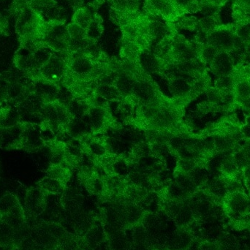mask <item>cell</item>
I'll list each match as a JSON object with an SVG mask.
<instances>
[{"label":"cell","instance_id":"cell-24","mask_svg":"<svg viewBox=\"0 0 250 250\" xmlns=\"http://www.w3.org/2000/svg\"><path fill=\"white\" fill-rule=\"evenodd\" d=\"M71 68L73 71L79 73V74H86L91 71L92 64L87 59L83 57H79L73 60L71 64Z\"/></svg>","mask_w":250,"mask_h":250},{"label":"cell","instance_id":"cell-44","mask_svg":"<svg viewBox=\"0 0 250 250\" xmlns=\"http://www.w3.org/2000/svg\"><path fill=\"white\" fill-rule=\"evenodd\" d=\"M67 1L70 6L78 9L84 6L85 0H67Z\"/></svg>","mask_w":250,"mask_h":250},{"label":"cell","instance_id":"cell-28","mask_svg":"<svg viewBox=\"0 0 250 250\" xmlns=\"http://www.w3.org/2000/svg\"><path fill=\"white\" fill-rule=\"evenodd\" d=\"M117 89L123 95H129L133 92L135 83L132 79L128 77H121L117 83Z\"/></svg>","mask_w":250,"mask_h":250},{"label":"cell","instance_id":"cell-14","mask_svg":"<svg viewBox=\"0 0 250 250\" xmlns=\"http://www.w3.org/2000/svg\"><path fill=\"white\" fill-rule=\"evenodd\" d=\"M211 84V78L208 73L204 72L200 77L196 78L190 84V91L189 97L191 98H196L201 94L207 92L210 88Z\"/></svg>","mask_w":250,"mask_h":250},{"label":"cell","instance_id":"cell-13","mask_svg":"<svg viewBox=\"0 0 250 250\" xmlns=\"http://www.w3.org/2000/svg\"><path fill=\"white\" fill-rule=\"evenodd\" d=\"M0 214H1V221L7 223L14 229L21 227L26 222L24 210L23 209L21 204L9 212Z\"/></svg>","mask_w":250,"mask_h":250},{"label":"cell","instance_id":"cell-4","mask_svg":"<svg viewBox=\"0 0 250 250\" xmlns=\"http://www.w3.org/2000/svg\"><path fill=\"white\" fill-rule=\"evenodd\" d=\"M24 212L27 217L35 218L42 214L45 208V197L41 188H31L25 195Z\"/></svg>","mask_w":250,"mask_h":250},{"label":"cell","instance_id":"cell-27","mask_svg":"<svg viewBox=\"0 0 250 250\" xmlns=\"http://www.w3.org/2000/svg\"><path fill=\"white\" fill-rule=\"evenodd\" d=\"M176 26L185 30L193 31L198 26V21L193 16H182L178 20Z\"/></svg>","mask_w":250,"mask_h":250},{"label":"cell","instance_id":"cell-49","mask_svg":"<svg viewBox=\"0 0 250 250\" xmlns=\"http://www.w3.org/2000/svg\"></svg>","mask_w":250,"mask_h":250},{"label":"cell","instance_id":"cell-40","mask_svg":"<svg viewBox=\"0 0 250 250\" xmlns=\"http://www.w3.org/2000/svg\"><path fill=\"white\" fill-rule=\"evenodd\" d=\"M16 248L18 250H43L34 242L31 236L24 239Z\"/></svg>","mask_w":250,"mask_h":250},{"label":"cell","instance_id":"cell-26","mask_svg":"<svg viewBox=\"0 0 250 250\" xmlns=\"http://www.w3.org/2000/svg\"><path fill=\"white\" fill-rule=\"evenodd\" d=\"M48 177L57 179L60 182H64L67 179V169L63 167L60 165H52L50 166L46 172Z\"/></svg>","mask_w":250,"mask_h":250},{"label":"cell","instance_id":"cell-48","mask_svg":"<svg viewBox=\"0 0 250 250\" xmlns=\"http://www.w3.org/2000/svg\"><path fill=\"white\" fill-rule=\"evenodd\" d=\"M1 105H0V108H1Z\"/></svg>","mask_w":250,"mask_h":250},{"label":"cell","instance_id":"cell-36","mask_svg":"<svg viewBox=\"0 0 250 250\" xmlns=\"http://www.w3.org/2000/svg\"><path fill=\"white\" fill-rule=\"evenodd\" d=\"M133 153L137 157H147L151 153V148L146 143L139 141L133 147Z\"/></svg>","mask_w":250,"mask_h":250},{"label":"cell","instance_id":"cell-9","mask_svg":"<svg viewBox=\"0 0 250 250\" xmlns=\"http://www.w3.org/2000/svg\"><path fill=\"white\" fill-rule=\"evenodd\" d=\"M225 198L228 208L235 214H244L249 208L250 200L243 191L229 192Z\"/></svg>","mask_w":250,"mask_h":250},{"label":"cell","instance_id":"cell-45","mask_svg":"<svg viewBox=\"0 0 250 250\" xmlns=\"http://www.w3.org/2000/svg\"><path fill=\"white\" fill-rule=\"evenodd\" d=\"M108 144H109L110 147H111V149H112L113 151H114V152H118V151H120V144H119L118 141H116L115 139H110L109 141H108Z\"/></svg>","mask_w":250,"mask_h":250},{"label":"cell","instance_id":"cell-2","mask_svg":"<svg viewBox=\"0 0 250 250\" xmlns=\"http://www.w3.org/2000/svg\"><path fill=\"white\" fill-rule=\"evenodd\" d=\"M31 228V237L43 250L57 249L59 240L64 234V229L55 223L40 222Z\"/></svg>","mask_w":250,"mask_h":250},{"label":"cell","instance_id":"cell-37","mask_svg":"<svg viewBox=\"0 0 250 250\" xmlns=\"http://www.w3.org/2000/svg\"><path fill=\"white\" fill-rule=\"evenodd\" d=\"M150 148H151V154L157 156V157H163V156L166 155L169 150L167 144H159V143L151 144Z\"/></svg>","mask_w":250,"mask_h":250},{"label":"cell","instance_id":"cell-46","mask_svg":"<svg viewBox=\"0 0 250 250\" xmlns=\"http://www.w3.org/2000/svg\"><path fill=\"white\" fill-rule=\"evenodd\" d=\"M199 250H218L215 245L212 244H204L200 247Z\"/></svg>","mask_w":250,"mask_h":250},{"label":"cell","instance_id":"cell-25","mask_svg":"<svg viewBox=\"0 0 250 250\" xmlns=\"http://www.w3.org/2000/svg\"><path fill=\"white\" fill-rule=\"evenodd\" d=\"M104 32V27L103 26V23H99L93 19L92 23L86 29V37L88 39L96 42V41L102 36Z\"/></svg>","mask_w":250,"mask_h":250},{"label":"cell","instance_id":"cell-32","mask_svg":"<svg viewBox=\"0 0 250 250\" xmlns=\"http://www.w3.org/2000/svg\"><path fill=\"white\" fill-rule=\"evenodd\" d=\"M225 91L226 90L218 89V88L214 86V87H210L209 89L206 92V93H207L209 102L221 105Z\"/></svg>","mask_w":250,"mask_h":250},{"label":"cell","instance_id":"cell-6","mask_svg":"<svg viewBox=\"0 0 250 250\" xmlns=\"http://www.w3.org/2000/svg\"><path fill=\"white\" fill-rule=\"evenodd\" d=\"M59 89L51 82L40 80L34 82L33 94L43 104H53L57 101Z\"/></svg>","mask_w":250,"mask_h":250},{"label":"cell","instance_id":"cell-39","mask_svg":"<svg viewBox=\"0 0 250 250\" xmlns=\"http://www.w3.org/2000/svg\"><path fill=\"white\" fill-rule=\"evenodd\" d=\"M169 195L171 196L173 199L180 200L185 198L188 194L179 188L176 183H173L170 185L168 189Z\"/></svg>","mask_w":250,"mask_h":250},{"label":"cell","instance_id":"cell-8","mask_svg":"<svg viewBox=\"0 0 250 250\" xmlns=\"http://www.w3.org/2000/svg\"><path fill=\"white\" fill-rule=\"evenodd\" d=\"M212 73L217 77L229 76L233 71L234 63L229 53L220 52L211 63Z\"/></svg>","mask_w":250,"mask_h":250},{"label":"cell","instance_id":"cell-21","mask_svg":"<svg viewBox=\"0 0 250 250\" xmlns=\"http://www.w3.org/2000/svg\"><path fill=\"white\" fill-rule=\"evenodd\" d=\"M19 198L11 193L3 195L0 199V214H5L20 205Z\"/></svg>","mask_w":250,"mask_h":250},{"label":"cell","instance_id":"cell-10","mask_svg":"<svg viewBox=\"0 0 250 250\" xmlns=\"http://www.w3.org/2000/svg\"><path fill=\"white\" fill-rule=\"evenodd\" d=\"M23 128L21 123L12 127L0 128V148H16Z\"/></svg>","mask_w":250,"mask_h":250},{"label":"cell","instance_id":"cell-12","mask_svg":"<svg viewBox=\"0 0 250 250\" xmlns=\"http://www.w3.org/2000/svg\"><path fill=\"white\" fill-rule=\"evenodd\" d=\"M20 113L10 105L0 108V128L12 127L21 123Z\"/></svg>","mask_w":250,"mask_h":250},{"label":"cell","instance_id":"cell-3","mask_svg":"<svg viewBox=\"0 0 250 250\" xmlns=\"http://www.w3.org/2000/svg\"><path fill=\"white\" fill-rule=\"evenodd\" d=\"M23 124V131L18 141L16 148L32 151L41 148L43 144V141L41 138V127L38 129L37 125L28 123Z\"/></svg>","mask_w":250,"mask_h":250},{"label":"cell","instance_id":"cell-16","mask_svg":"<svg viewBox=\"0 0 250 250\" xmlns=\"http://www.w3.org/2000/svg\"><path fill=\"white\" fill-rule=\"evenodd\" d=\"M15 229L7 223L0 221V248L14 246Z\"/></svg>","mask_w":250,"mask_h":250},{"label":"cell","instance_id":"cell-29","mask_svg":"<svg viewBox=\"0 0 250 250\" xmlns=\"http://www.w3.org/2000/svg\"><path fill=\"white\" fill-rule=\"evenodd\" d=\"M67 29L71 40H82L86 38V30L73 22L67 25Z\"/></svg>","mask_w":250,"mask_h":250},{"label":"cell","instance_id":"cell-17","mask_svg":"<svg viewBox=\"0 0 250 250\" xmlns=\"http://www.w3.org/2000/svg\"><path fill=\"white\" fill-rule=\"evenodd\" d=\"M133 92L146 105L154 104V91L149 83L143 82L139 84H135Z\"/></svg>","mask_w":250,"mask_h":250},{"label":"cell","instance_id":"cell-23","mask_svg":"<svg viewBox=\"0 0 250 250\" xmlns=\"http://www.w3.org/2000/svg\"><path fill=\"white\" fill-rule=\"evenodd\" d=\"M140 62L143 68L148 73H154L159 68L158 60L155 56L150 53L145 52L140 57Z\"/></svg>","mask_w":250,"mask_h":250},{"label":"cell","instance_id":"cell-33","mask_svg":"<svg viewBox=\"0 0 250 250\" xmlns=\"http://www.w3.org/2000/svg\"><path fill=\"white\" fill-rule=\"evenodd\" d=\"M0 105L10 101V95H9V85L7 79L4 75L0 76Z\"/></svg>","mask_w":250,"mask_h":250},{"label":"cell","instance_id":"cell-41","mask_svg":"<svg viewBox=\"0 0 250 250\" xmlns=\"http://www.w3.org/2000/svg\"><path fill=\"white\" fill-rule=\"evenodd\" d=\"M218 250H239L237 244L233 238L226 237L221 241Z\"/></svg>","mask_w":250,"mask_h":250},{"label":"cell","instance_id":"cell-7","mask_svg":"<svg viewBox=\"0 0 250 250\" xmlns=\"http://www.w3.org/2000/svg\"><path fill=\"white\" fill-rule=\"evenodd\" d=\"M64 70V62L59 57H51L49 61L40 70L41 80L51 82L58 80L63 75Z\"/></svg>","mask_w":250,"mask_h":250},{"label":"cell","instance_id":"cell-43","mask_svg":"<svg viewBox=\"0 0 250 250\" xmlns=\"http://www.w3.org/2000/svg\"><path fill=\"white\" fill-rule=\"evenodd\" d=\"M90 149L94 154H97V155H103L105 153V149L104 147L102 146L101 144H97V143L91 144Z\"/></svg>","mask_w":250,"mask_h":250},{"label":"cell","instance_id":"cell-34","mask_svg":"<svg viewBox=\"0 0 250 250\" xmlns=\"http://www.w3.org/2000/svg\"><path fill=\"white\" fill-rule=\"evenodd\" d=\"M66 108H67V111L70 113V115H73V117H76V118L80 119L81 117L83 116L84 109H83V105L77 101H72Z\"/></svg>","mask_w":250,"mask_h":250},{"label":"cell","instance_id":"cell-30","mask_svg":"<svg viewBox=\"0 0 250 250\" xmlns=\"http://www.w3.org/2000/svg\"><path fill=\"white\" fill-rule=\"evenodd\" d=\"M118 89L108 84H102L98 88V95L105 100H111L117 98L118 95Z\"/></svg>","mask_w":250,"mask_h":250},{"label":"cell","instance_id":"cell-19","mask_svg":"<svg viewBox=\"0 0 250 250\" xmlns=\"http://www.w3.org/2000/svg\"><path fill=\"white\" fill-rule=\"evenodd\" d=\"M88 125L79 118L70 120L67 124V130L69 134L74 138H79L84 135L88 131Z\"/></svg>","mask_w":250,"mask_h":250},{"label":"cell","instance_id":"cell-42","mask_svg":"<svg viewBox=\"0 0 250 250\" xmlns=\"http://www.w3.org/2000/svg\"><path fill=\"white\" fill-rule=\"evenodd\" d=\"M0 35H9V22L7 17L0 14Z\"/></svg>","mask_w":250,"mask_h":250},{"label":"cell","instance_id":"cell-11","mask_svg":"<svg viewBox=\"0 0 250 250\" xmlns=\"http://www.w3.org/2000/svg\"><path fill=\"white\" fill-rule=\"evenodd\" d=\"M191 235L184 230H177L170 233L165 248L167 250H185L190 245Z\"/></svg>","mask_w":250,"mask_h":250},{"label":"cell","instance_id":"cell-20","mask_svg":"<svg viewBox=\"0 0 250 250\" xmlns=\"http://www.w3.org/2000/svg\"><path fill=\"white\" fill-rule=\"evenodd\" d=\"M111 250H128V243L123 230H113L110 238Z\"/></svg>","mask_w":250,"mask_h":250},{"label":"cell","instance_id":"cell-15","mask_svg":"<svg viewBox=\"0 0 250 250\" xmlns=\"http://www.w3.org/2000/svg\"><path fill=\"white\" fill-rule=\"evenodd\" d=\"M95 13L91 11L87 7L83 6L80 8L76 9L72 18V22L79 25L81 27L86 30V28L92 23Z\"/></svg>","mask_w":250,"mask_h":250},{"label":"cell","instance_id":"cell-22","mask_svg":"<svg viewBox=\"0 0 250 250\" xmlns=\"http://www.w3.org/2000/svg\"><path fill=\"white\" fill-rule=\"evenodd\" d=\"M38 185L42 190L52 194L60 193L62 189V182L50 177L44 178L38 183Z\"/></svg>","mask_w":250,"mask_h":250},{"label":"cell","instance_id":"cell-31","mask_svg":"<svg viewBox=\"0 0 250 250\" xmlns=\"http://www.w3.org/2000/svg\"><path fill=\"white\" fill-rule=\"evenodd\" d=\"M235 82L230 75L219 77L214 83V86L223 90H233Z\"/></svg>","mask_w":250,"mask_h":250},{"label":"cell","instance_id":"cell-1","mask_svg":"<svg viewBox=\"0 0 250 250\" xmlns=\"http://www.w3.org/2000/svg\"><path fill=\"white\" fill-rule=\"evenodd\" d=\"M48 23L40 15L26 6L16 18V31L19 41H43Z\"/></svg>","mask_w":250,"mask_h":250},{"label":"cell","instance_id":"cell-35","mask_svg":"<svg viewBox=\"0 0 250 250\" xmlns=\"http://www.w3.org/2000/svg\"><path fill=\"white\" fill-rule=\"evenodd\" d=\"M28 5L27 0H13L9 13L13 18H17L19 13Z\"/></svg>","mask_w":250,"mask_h":250},{"label":"cell","instance_id":"cell-18","mask_svg":"<svg viewBox=\"0 0 250 250\" xmlns=\"http://www.w3.org/2000/svg\"><path fill=\"white\" fill-rule=\"evenodd\" d=\"M169 90L173 96L181 98L189 94L190 84L183 79H174L169 85Z\"/></svg>","mask_w":250,"mask_h":250},{"label":"cell","instance_id":"cell-38","mask_svg":"<svg viewBox=\"0 0 250 250\" xmlns=\"http://www.w3.org/2000/svg\"><path fill=\"white\" fill-rule=\"evenodd\" d=\"M57 101H58L59 104L67 107V105L73 101V96H72V94L67 89H60V90H59Z\"/></svg>","mask_w":250,"mask_h":250},{"label":"cell","instance_id":"cell-5","mask_svg":"<svg viewBox=\"0 0 250 250\" xmlns=\"http://www.w3.org/2000/svg\"><path fill=\"white\" fill-rule=\"evenodd\" d=\"M168 217H170L178 226L185 227L193 220V213L189 204L172 202L166 208Z\"/></svg>","mask_w":250,"mask_h":250},{"label":"cell","instance_id":"cell-47","mask_svg":"<svg viewBox=\"0 0 250 250\" xmlns=\"http://www.w3.org/2000/svg\"><path fill=\"white\" fill-rule=\"evenodd\" d=\"M0 221H1V214H0Z\"/></svg>","mask_w":250,"mask_h":250}]
</instances>
